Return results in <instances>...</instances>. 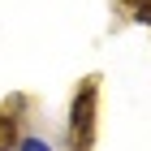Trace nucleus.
<instances>
[{"instance_id": "f257e3e1", "label": "nucleus", "mask_w": 151, "mask_h": 151, "mask_svg": "<svg viewBox=\"0 0 151 151\" xmlns=\"http://www.w3.org/2000/svg\"><path fill=\"white\" fill-rule=\"evenodd\" d=\"M69 134H73V147H78V151H91V142H95V82H86L82 95L73 99Z\"/></svg>"}, {"instance_id": "f03ea898", "label": "nucleus", "mask_w": 151, "mask_h": 151, "mask_svg": "<svg viewBox=\"0 0 151 151\" xmlns=\"http://www.w3.org/2000/svg\"><path fill=\"white\" fill-rule=\"evenodd\" d=\"M13 142H17V125H13V116L0 112V151H9Z\"/></svg>"}, {"instance_id": "7ed1b4c3", "label": "nucleus", "mask_w": 151, "mask_h": 151, "mask_svg": "<svg viewBox=\"0 0 151 151\" xmlns=\"http://www.w3.org/2000/svg\"><path fill=\"white\" fill-rule=\"evenodd\" d=\"M22 151H52L47 142H39V138H30V142H22Z\"/></svg>"}, {"instance_id": "20e7f679", "label": "nucleus", "mask_w": 151, "mask_h": 151, "mask_svg": "<svg viewBox=\"0 0 151 151\" xmlns=\"http://www.w3.org/2000/svg\"><path fill=\"white\" fill-rule=\"evenodd\" d=\"M129 4L138 9V17H147V13H151V0H129Z\"/></svg>"}]
</instances>
